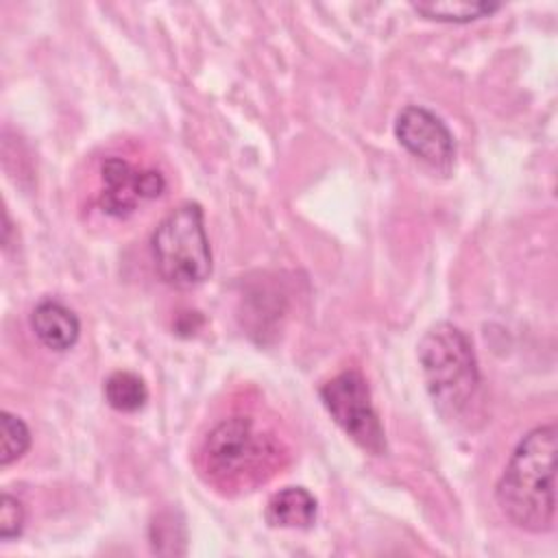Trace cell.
I'll use <instances>...</instances> for the list:
<instances>
[{"label":"cell","mask_w":558,"mask_h":558,"mask_svg":"<svg viewBox=\"0 0 558 558\" xmlns=\"http://www.w3.org/2000/svg\"><path fill=\"white\" fill-rule=\"evenodd\" d=\"M556 423L536 425L514 447L495 499L504 517L519 530L541 534L556 521Z\"/></svg>","instance_id":"1"},{"label":"cell","mask_w":558,"mask_h":558,"mask_svg":"<svg viewBox=\"0 0 558 558\" xmlns=\"http://www.w3.org/2000/svg\"><path fill=\"white\" fill-rule=\"evenodd\" d=\"M279 458V442L259 429L251 416H229L216 423L201 449L203 469L222 486H246L264 480Z\"/></svg>","instance_id":"4"},{"label":"cell","mask_w":558,"mask_h":558,"mask_svg":"<svg viewBox=\"0 0 558 558\" xmlns=\"http://www.w3.org/2000/svg\"><path fill=\"white\" fill-rule=\"evenodd\" d=\"M397 142L432 168L449 170L456 159V140L449 126L429 109L408 105L395 120Z\"/></svg>","instance_id":"6"},{"label":"cell","mask_w":558,"mask_h":558,"mask_svg":"<svg viewBox=\"0 0 558 558\" xmlns=\"http://www.w3.org/2000/svg\"><path fill=\"white\" fill-rule=\"evenodd\" d=\"M150 255L157 275L172 288H196L211 275V248L198 203L170 209L153 229Z\"/></svg>","instance_id":"3"},{"label":"cell","mask_w":558,"mask_h":558,"mask_svg":"<svg viewBox=\"0 0 558 558\" xmlns=\"http://www.w3.org/2000/svg\"><path fill=\"white\" fill-rule=\"evenodd\" d=\"M102 192L98 205L105 214L126 218L142 201H150L163 194L166 179L157 170H142L131 166L122 157H107L100 166Z\"/></svg>","instance_id":"7"},{"label":"cell","mask_w":558,"mask_h":558,"mask_svg":"<svg viewBox=\"0 0 558 558\" xmlns=\"http://www.w3.org/2000/svg\"><path fill=\"white\" fill-rule=\"evenodd\" d=\"M31 447V432L26 423L2 410L0 412V464L9 466L11 462L20 460Z\"/></svg>","instance_id":"12"},{"label":"cell","mask_w":558,"mask_h":558,"mask_svg":"<svg viewBox=\"0 0 558 558\" xmlns=\"http://www.w3.org/2000/svg\"><path fill=\"white\" fill-rule=\"evenodd\" d=\"M24 506L17 497L2 493V501H0V538L2 541H11L17 538L24 530Z\"/></svg>","instance_id":"13"},{"label":"cell","mask_w":558,"mask_h":558,"mask_svg":"<svg viewBox=\"0 0 558 558\" xmlns=\"http://www.w3.org/2000/svg\"><path fill=\"white\" fill-rule=\"evenodd\" d=\"M31 329L37 340L57 353L72 349L81 336L78 316L59 301H39L31 312Z\"/></svg>","instance_id":"8"},{"label":"cell","mask_w":558,"mask_h":558,"mask_svg":"<svg viewBox=\"0 0 558 558\" xmlns=\"http://www.w3.org/2000/svg\"><path fill=\"white\" fill-rule=\"evenodd\" d=\"M418 362L427 392L442 418L466 423L475 416L482 395L477 357L469 336L451 325H432L418 342Z\"/></svg>","instance_id":"2"},{"label":"cell","mask_w":558,"mask_h":558,"mask_svg":"<svg viewBox=\"0 0 558 558\" xmlns=\"http://www.w3.org/2000/svg\"><path fill=\"white\" fill-rule=\"evenodd\" d=\"M318 397L333 423L366 453H386V432L371 399L364 375L347 368L318 388Z\"/></svg>","instance_id":"5"},{"label":"cell","mask_w":558,"mask_h":558,"mask_svg":"<svg viewBox=\"0 0 558 558\" xmlns=\"http://www.w3.org/2000/svg\"><path fill=\"white\" fill-rule=\"evenodd\" d=\"M318 501L303 486H286L277 490L266 504V521L272 527L305 530L316 521Z\"/></svg>","instance_id":"9"},{"label":"cell","mask_w":558,"mask_h":558,"mask_svg":"<svg viewBox=\"0 0 558 558\" xmlns=\"http://www.w3.org/2000/svg\"><path fill=\"white\" fill-rule=\"evenodd\" d=\"M107 403L118 412H137L148 401V388L137 373L113 371L102 386Z\"/></svg>","instance_id":"11"},{"label":"cell","mask_w":558,"mask_h":558,"mask_svg":"<svg viewBox=\"0 0 558 558\" xmlns=\"http://www.w3.org/2000/svg\"><path fill=\"white\" fill-rule=\"evenodd\" d=\"M412 9L425 20L466 24V22L493 15L495 11L501 9V4L486 2V0H436V2L423 0V2H412Z\"/></svg>","instance_id":"10"}]
</instances>
